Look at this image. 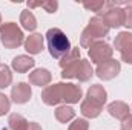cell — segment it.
<instances>
[{"instance_id":"cell-12","label":"cell","mask_w":132,"mask_h":130,"mask_svg":"<svg viewBox=\"0 0 132 130\" xmlns=\"http://www.w3.org/2000/svg\"><path fill=\"white\" fill-rule=\"evenodd\" d=\"M108 113L112 116V118H115V119H125L128 115H131V107L126 104V103H123V101H114V103H111L109 106H108Z\"/></svg>"},{"instance_id":"cell-26","label":"cell","mask_w":132,"mask_h":130,"mask_svg":"<svg viewBox=\"0 0 132 130\" xmlns=\"http://www.w3.org/2000/svg\"><path fill=\"white\" fill-rule=\"evenodd\" d=\"M121 55V61H125L126 64H132V48L129 51H125L120 54Z\"/></svg>"},{"instance_id":"cell-10","label":"cell","mask_w":132,"mask_h":130,"mask_svg":"<svg viewBox=\"0 0 132 130\" xmlns=\"http://www.w3.org/2000/svg\"><path fill=\"white\" fill-rule=\"evenodd\" d=\"M25 51L32 54V55H37L40 54L43 49H45V38L42 34H32L29 37L25 38Z\"/></svg>"},{"instance_id":"cell-13","label":"cell","mask_w":132,"mask_h":130,"mask_svg":"<svg viewBox=\"0 0 132 130\" xmlns=\"http://www.w3.org/2000/svg\"><path fill=\"white\" fill-rule=\"evenodd\" d=\"M11 66H12V69L17 73H26L29 69H32L34 66H35V61L31 57H28V55H17L12 60Z\"/></svg>"},{"instance_id":"cell-14","label":"cell","mask_w":132,"mask_h":130,"mask_svg":"<svg viewBox=\"0 0 132 130\" xmlns=\"http://www.w3.org/2000/svg\"><path fill=\"white\" fill-rule=\"evenodd\" d=\"M132 48V34L125 31V32H120L115 40H114V49L118 51L120 54L125 52V51H129Z\"/></svg>"},{"instance_id":"cell-19","label":"cell","mask_w":132,"mask_h":130,"mask_svg":"<svg viewBox=\"0 0 132 130\" xmlns=\"http://www.w3.org/2000/svg\"><path fill=\"white\" fill-rule=\"evenodd\" d=\"M81 58H80V49L78 48H71V51L66 54L65 57H62L60 58V67H62V70L66 69L68 66L74 64V63H77V61H80Z\"/></svg>"},{"instance_id":"cell-4","label":"cell","mask_w":132,"mask_h":130,"mask_svg":"<svg viewBox=\"0 0 132 130\" xmlns=\"http://www.w3.org/2000/svg\"><path fill=\"white\" fill-rule=\"evenodd\" d=\"M108 34H109V28L106 26L104 20L100 15H94L80 35V46L89 49L91 44H94L95 41H100Z\"/></svg>"},{"instance_id":"cell-27","label":"cell","mask_w":132,"mask_h":130,"mask_svg":"<svg viewBox=\"0 0 132 130\" xmlns=\"http://www.w3.org/2000/svg\"><path fill=\"white\" fill-rule=\"evenodd\" d=\"M26 130H42V126L38 124V123H34V121H31L29 124H28V129Z\"/></svg>"},{"instance_id":"cell-22","label":"cell","mask_w":132,"mask_h":130,"mask_svg":"<svg viewBox=\"0 0 132 130\" xmlns=\"http://www.w3.org/2000/svg\"><path fill=\"white\" fill-rule=\"evenodd\" d=\"M11 110V99L5 94H0V116H5Z\"/></svg>"},{"instance_id":"cell-6","label":"cell","mask_w":132,"mask_h":130,"mask_svg":"<svg viewBox=\"0 0 132 130\" xmlns=\"http://www.w3.org/2000/svg\"><path fill=\"white\" fill-rule=\"evenodd\" d=\"M88 55H89V58H91V61L92 63H103V61H108V60H111L112 58V55H114V49L111 48V44L109 43H106V41H95L94 44H91L89 46V51H88Z\"/></svg>"},{"instance_id":"cell-2","label":"cell","mask_w":132,"mask_h":130,"mask_svg":"<svg viewBox=\"0 0 132 130\" xmlns=\"http://www.w3.org/2000/svg\"><path fill=\"white\" fill-rule=\"evenodd\" d=\"M106 99H108L106 89L100 84H92L88 89L86 99L81 101V106H80L81 115L85 118H89V119L97 118L103 110V106L106 104Z\"/></svg>"},{"instance_id":"cell-3","label":"cell","mask_w":132,"mask_h":130,"mask_svg":"<svg viewBox=\"0 0 132 130\" xmlns=\"http://www.w3.org/2000/svg\"><path fill=\"white\" fill-rule=\"evenodd\" d=\"M46 44L52 58L60 60L71 51V41L60 28H51L46 32Z\"/></svg>"},{"instance_id":"cell-11","label":"cell","mask_w":132,"mask_h":130,"mask_svg":"<svg viewBox=\"0 0 132 130\" xmlns=\"http://www.w3.org/2000/svg\"><path fill=\"white\" fill-rule=\"evenodd\" d=\"M52 81V75L48 69H34L32 72L29 73V83L34 86H38V87H48V84Z\"/></svg>"},{"instance_id":"cell-16","label":"cell","mask_w":132,"mask_h":130,"mask_svg":"<svg viewBox=\"0 0 132 130\" xmlns=\"http://www.w3.org/2000/svg\"><path fill=\"white\" fill-rule=\"evenodd\" d=\"M28 124L29 121L20 115V113H11L9 118H8V127L9 130H26L28 129Z\"/></svg>"},{"instance_id":"cell-8","label":"cell","mask_w":132,"mask_h":130,"mask_svg":"<svg viewBox=\"0 0 132 130\" xmlns=\"http://www.w3.org/2000/svg\"><path fill=\"white\" fill-rule=\"evenodd\" d=\"M100 17L104 20V23L109 29L111 28H120V26H123V22H125V12H123V8H120V6L108 9Z\"/></svg>"},{"instance_id":"cell-1","label":"cell","mask_w":132,"mask_h":130,"mask_svg":"<svg viewBox=\"0 0 132 130\" xmlns=\"http://www.w3.org/2000/svg\"><path fill=\"white\" fill-rule=\"evenodd\" d=\"M83 98V90L80 86L72 83H57L48 86L42 92V101L46 106H59V104H77Z\"/></svg>"},{"instance_id":"cell-7","label":"cell","mask_w":132,"mask_h":130,"mask_svg":"<svg viewBox=\"0 0 132 130\" xmlns=\"http://www.w3.org/2000/svg\"><path fill=\"white\" fill-rule=\"evenodd\" d=\"M121 70V64L120 61L117 60H108V61H103L97 64V69H95V75L98 77L100 80L103 81H109V80H114Z\"/></svg>"},{"instance_id":"cell-20","label":"cell","mask_w":132,"mask_h":130,"mask_svg":"<svg viewBox=\"0 0 132 130\" xmlns=\"http://www.w3.org/2000/svg\"><path fill=\"white\" fill-rule=\"evenodd\" d=\"M28 8H43L46 12L54 14L59 8L57 0H46V2H28Z\"/></svg>"},{"instance_id":"cell-15","label":"cell","mask_w":132,"mask_h":130,"mask_svg":"<svg viewBox=\"0 0 132 130\" xmlns=\"http://www.w3.org/2000/svg\"><path fill=\"white\" fill-rule=\"evenodd\" d=\"M94 73H95V72H94V69H92V66H91V61H88V60H83V58H81L75 78H77L80 83H88V81L94 77Z\"/></svg>"},{"instance_id":"cell-28","label":"cell","mask_w":132,"mask_h":130,"mask_svg":"<svg viewBox=\"0 0 132 130\" xmlns=\"http://www.w3.org/2000/svg\"><path fill=\"white\" fill-rule=\"evenodd\" d=\"M0 22H2V14H0Z\"/></svg>"},{"instance_id":"cell-17","label":"cell","mask_w":132,"mask_h":130,"mask_svg":"<svg viewBox=\"0 0 132 130\" xmlns=\"http://www.w3.org/2000/svg\"><path fill=\"white\" fill-rule=\"evenodd\" d=\"M75 118V110L71 107V106H60V107H57V110H55V119L59 121V123H62V124H66V123H69L71 119H74Z\"/></svg>"},{"instance_id":"cell-25","label":"cell","mask_w":132,"mask_h":130,"mask_svg":"<svg viewBox=\"0 0 132 130\" xmlns=\"http://www.w3.org/2000/svg\"><path fill=\"white\" fill-rule=\"evenodd\" d=\"M121 130H132V115H128L121 119Z\"/></svg>"},{"instance_id":"cell-18","label":"cell","mask_w":132,"mask_h":130,"mask_svg":"<svg viewBox=\"0 0 132 130\" xmlns=\"http://www.w3.org/2000/svg\"><path fill=\"white\" fill-rule=\"evenodd\" d=\"M20 25L26 31H34L37 28V18H35V15L29 9L22 11V14H20Z\"/></svg>"},{"instance_id":"cell-21","label":"cell","mask_w":132,"mask_h":130,"mask_svg":"<svg viewBox=\"0 0 132 130\" xmlns=\"http://www.w3.org/2000/svg\"><path fill=\"white\" fill-rule=\"evenodd\" d=\"M11 83H12L11 69L6 64L0 63V89H6L8 86H11Z\"/></svg>"},{"instance_id":"cell-23","label":"cell","mask_w":132,"mask_h":130,"mask_svg":"<svg viewBox=\"0 0 132 130\" xmlns=\"http://www.w3.org/2000/svg\"><path fill=\"white\" fill-rule=\"evenodd\" d=\"M68 130H89V123L85 118H77L74 123L69 124Z\"/></svg>"},{"instance_id":"cell-5","label":"cell","mask_w":132,"mask_h":130,"mask_svg":"<svg viewBox=\"0 0 132 130\" xmlns=\"http://www.w3.org/2000/svg\"><path fill=\"white\" fill-rule=\"evenodd\" d=\"M0 41L6 49H17L25 43V35L17 23L8 22L0 25Z\"/></svg>"},{"instance_id":"cell-24","label":"cell","mask_w":132,"mask_h":130,"mask_svg":"<svg viewBox=\"0 0 132 130\" xmlns=\"http://www.w3.org/2000/svg\"><path fill=\"white\" fill-rule=\"evenodd\" d=\"M123 12H125L123 26H126L128 29H132V5H128L126 8H123Z\"/></svg>"},{"instance_id":"cell-9","label":"cell","mask_w":132,"mask_h":130,"mask_svg":"<svg viewBox=\"0 0 132 130\" xmlns=\"http://www.w3.org/2000/svg\"><path fill=\"white\" fill-rule=\"evenodd\" d=\"M32 97V89L28 83H17L11 89V99L15 104H25Z\"/></svg>"}]
</instances>
